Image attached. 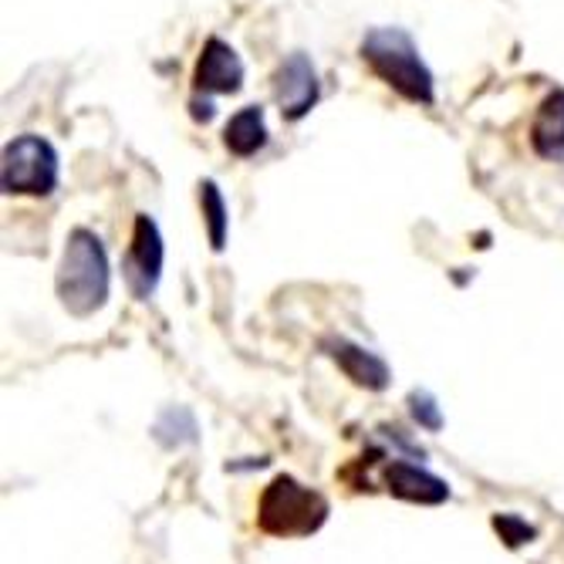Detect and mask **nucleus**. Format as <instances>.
<instances>
[{"instance_id": "obj_9", "label": "nucleus", "mask_w": 564, "mask_h": 564, "mask_svg": "<svg viewBox=\"0 0 564 564\" xmlns=\"http://www.w3.org/2000/svg\"><path fill=\"white\" fill-rule=\"evenodd\" d=\"M386 487L392 497L409 500V503H446L449 500V484L430 470H423L420 464H409V459H392L386 467Z\"/></svg>"}, {"instance_id": "obj_10", "label": "nucleus", "mask_w": 564, "mask_h": 564, "mask_svg": "<svg viewBox=\"0 0 564 564\" xmlns=\"http://www.w3.org/2000/svg\"><path fill=\"white\" fill-rule=\"evenodd\" d=\"M531 149L547 163L564 160V88L544 95L531 122Z\"/></svg>"}, {"instance_id": "obj_3", "label": "nucleus", "mask_w": 564, "mask_h": 564, "mask_svg": "<svg viewBox=\"0 0 564 564\" xmlns=\"http://www.w3.org/2000/svg\"><path fill=\"white\" fill-rule=\"evenodd\" d=\"M325 521H328V500L288 474L274 477L261 494L258 524L271 538H307L322 531Z\"/></svg>"}, {"instance_id": "obj_11", "label": "nucleus", "mask_w": 564, "mask_h": 564, "mask_svg": "<svg viewBox=\"0 0 564 564\" xmlns=\"http://www.w3.org/2000/svg\"><path fill=\"white\" fill-rule=\"evenodd\" d=\"M224 145L230 156L237 160H250L268 145V119L261 106H243L240 112L230 116V122L224 126Z\"/></svg>"}, {"instance_id": "obj_12", "label": "nucleus", "mask_w": 564, "mask_h": 564, "mask_svg": "<svg viewBox=\"0 0 564 564\" xmlns=\"http://www.w3.org/2000/svg\"><path fill=\"white\" fill-rule=\"evenodd\" d=\"M199 207H203V224H207L210 234V247L220 253L227 247V234H230V210L224 189L217 186V180H203L199 183Z\"/></svg>"}, {"instance_id": "obj_4", "label": "nucleus", "mask_w": 564, "mask_h": 564, "mask_svg": "<svg viewBox=\"0 0 564 564\" xmlns=\"http://www.w3.org/2000/svg\"><path fill=\"white\" fill-rule=\"evenodd\" d=\"M62 183V156L44 135L24 132L4 145L0 186L8 196H51Z\"/></svg>"}, {"instance_id": "obj_7", "label": "nucleus", "mask_w": 564, "mask_h": 564, "mask_svg": "<svg viewBox=\"0 0 564 564\" xmlns=\"http://www.w3.org/2000/svg\"><path fill=\"white\" fill-rule=\"evenodd\" d=\"M247 68L237 55V47L224 37H207L199 47V58L193 68V91L196 95H237L243 88Z\"/></svg>"}, {"instance_id": "obj_15", "label": "nucleus", "mask_w": 564, "mask_h": 564, "mask_svg": "<svg viewBox=\"0 0 564 564\" xmlns=\"http://www.w3.org/2000/svg\"><path fill=\"white\" fill-rule=\"evenodd\" d=\"M494 531L500 534V541H507V547H521V544H531L538 538V531L518 514H497Z\"/></svg>"}, {"instance_id": "obj_6", "label": "nucleus", "mask_w": 564, "mask_h": 564, "mask_svg": "<svg viewBox=\"0 0 564 564\" xmlns=\"http://www.w3.org/2000/svg\"><path fill=\"white\" fill-rule=\"evenodd\" d=\"M274 98L281 106V116L288 122H301L304 116H312V109L322 98V82L315 62L304 51H291V55L278 65L274 72Z\"/></svg>"}, {"instance_id": "obj_13", "label": "nucleus", "mask_w": 564, "mask_h": 564, "mask_svg": "<svg viewBox=\"0 0 564 564\" xmlns=\"http://www.w3.org/2000/svg\"><path fill=\"white\" fill-rule=\"evenodd\" d=\"M156 440L163 446H180L186 440H196V420L189 409L176 405V409H166V413L160 416L156 423Z\"/></svg>"}, {"instance_id": "obj_8", "label": "nucleus", "mask_w": 564, "mask_h": 564, "mask_svg": "<svg viewBox=\"0 0 564 564\" xmlns=\"http://www.w3.org/2000/svg\"><path fill=\"white\" fill-rule=\"evenodd\" d=\"M322 351L332 358V362L345 372V379H351L358 389H369V392H382L392 382V369L382 355H376L372 348H362L351 338H325Z\"/></svg>"}, {"instance_id": "obj_2", "label": "nucleus", "mask_w": 564, "mask_h": 564, "mask_svg": "<svg viewBox=\"0 0 564 564\" xmlns=\"http://www.w3.org/2000/svg\"><path fill=\"white\" fill-rule=\"evenodd\" d=\"M358 55H362V62L372 68L379 82H386L405 101H413V106H433L436 101V78L423 58L416 37L405 28L395 24L369 28L362 44H358Z\"/></svg>"}, {"instance_id": "obj_16", "label": "nucleus", "mask_w": 564, "mask_h": 564, "mask_svg": "<svg viewBox=\"0 0 564 564\" xmlns=\"http://www.w3.org/2000/svg\"><path fill=\"white\" fill-rule=\"evenodd\" d=\"M189 116H193V122H199V126L214 122V119H217L214 98H210V95H196V91H193V98H189Z\"/></svg>"}, {"instance_id": "obj_1", "label": "nucleus", "mask_w": 564, "mask_h": 564, "mask_svg": "<svg viewBox=\"0 0 564 564\" xmlns=\"http://www.w3.org/2000/svg\"><path fill=\"white\" fill-rule=\"evenodd\" d=\"M55 291L68 315L91 318L109 304L112 294V261L101 237L88 227H75L65 237V250L55 274Z\"/></svg>"}, {"instance_id": "obj_5", "label": "nucleus", "mask_w": 564, "mask_h": 564, "mask_svg": "<svg viewBox=\"0 0 564 564\" xmlns=\"http://www.w3.org/2000/svg\"><path fill=\"white\" fill-rule=\"evenodd\" d=\"M163 268H166V240H163L160 224L149 214H135L132 240L122 261V278H126L129 294L135 301H149L163 281Z\"/></svg>"}, {"instance_id": "obj_14", "label": "nucleus", "mask_w": 564, "mask_h": 564, "mask_svg": "<svg viewBox=\"0 0 564 564\" xmlns=\"http://www.w3.org/2000/svg\"><path fill=\"white\" fill-rule=\"evenodd\" d=\"M409 413H413V420H416L420 430H430V433H440V430H443L440 402H436V395L426 392V389H413V392H409Z\"/></svg>"}]
</instances>
